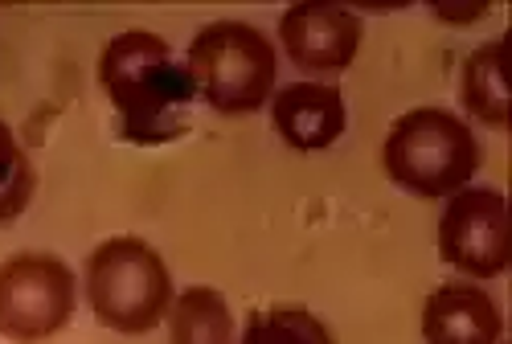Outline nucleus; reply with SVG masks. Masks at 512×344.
<instances>
[{
    "mask_svg": "<svg viewBox=\"0 0 512 344\" xmlns=\"http://www.w3.org/2000/svg\"><path fill=\"white\" fill-rule=\"evenodd\" d=\"M459 99L480 123L504 127L508 123V91H504V41H488L463 62Z\"/></svg>",
    "mask_w": 512,
    "mask_h": 344,
    "instance_id": "nucleus-11",
    "label": "nucleus"
},
{
    "mask_svg": "<svg viewBox=\"0 0 512 344\" xmlns=\"http://www.w3.org/2000/svg\"><path fill=\"white\" fill-rule=\"evenodd\" d=\"M271 119H275V132L295 152H324L345 136L349 107H345V95H340L336 86L291 82L275 95Z\"/></svg>",
    "mask_w": 512,
    "mask_h": 344,
    "instance_id": "nucleus-9",
    "label": "nucleus"
},
{
    "mask_svg": "<svg viewBox=\"0 0 512 344\" xmlns=\"http://www.w3.org/2000/svg\"><path fill=\"white\" fill-rule=\"evenodd\" d=\"M33 189H37V172H33L25 148L17 144L13 127L0 119V226L21 218L33 201Z\"/></svg>",
    "mask_w": 512,
    "mask_h": 344,
    "instance_id": "nucleus-13",
    "label": "nucleus"
},
{
    "mask_svg": "<svg viewBox=\"0 0 512 344\" xmlns=\"http://www.w3.org/2000/svg\"><path fill=\"white\" fill-rule=\"evenodd\" d=\"M78 304L74 271L50 250H21L0 263V336L41 344L58 336Z\"/></svg>",
    "mask_w": 512,
    "mask_h": 344,
    "instance_id": "nucleus-5",
    "label": "nucleus"
},
{
    "mask_svg": "<svg viewBox=\"0 0 512 344\" xmlns=\"http://www.w3.org/2000/svg\"><path fill=\"white\" fill-rule=\"evenodd\" d=\"M99 86L107 91L119 132L132 144H168L189 132L193 78L173 46L148 29L111 37L99 54Z\"/></svg>",
    "mask_w": 512,
    "mask_h": 344,
    "instance_id": "nucleus-1",
    "label": "nucleus"
},
{
    "mask_svg": "<svg viewBox=\"0 0 512 344\" xmlns=\"http://www.w3.org/2000/svg\"><path fill=\"white\" fill-rule=\"evenodd\" d=\"M426 344H500L504 316L500 304L480 283H447L422 304Z\"/></svg>",
    "mask_w": 512,
    "mask_h": 344,
    "instance_id": "nucleus-8",
    "label": "nucleus"
},
{
    "mask_svg": "<svg viewBox=\"0 0 512 344\" xmlns=\"http://www.w3.org/2000/svg\"><path fill=\"white\" fill-rule=\"evenodd\" d=\"M87 299L103 328L144 336L173 308V275L144 238H107L87 258Z\"/></svg>",
    "mask_w": 512,
    "mask_h": 344,
    "instance_id": "nucleus-3",
    "label": "nucleus"
},
{
    "mask_svg": "<svg viewBox=\"0 0 512 344\" xmlns=\"http://www.w3.org/2000/svg\"><path fill=\"white\" fill-rule=\"evenodd\" d=\"M168 344H234L230 304L213 287H189L168 308Z\"/></svg>",
    "mask_w": 512,
    "mask_h": 344,
    "instance_id": "nucleus-10",
    "label": "nucleus"
},
{
    "mask_svg": "<svg viewBox=\"0 0 512 344\" xmlns=\"http://www.w3.org/2000/svg\"><path fill=\"white\" fill-rule=\"evenodd\" d=\"M185 70L205 107L222 115H250L271 99L279 58L267 33H259L254 25L213 21L193 37Z\"/></svg>",
    "mask_w": 512,
    "mask_h": 344,
    "instance_id": "nucleus-4",
    "label": "nucleus"
},
{
    "mask_svg": "<svg viewBox=\"0 0 512 344\" xmlns=\"http://www.w3.org/2000/svg\"><path fill=\"white\" fill-rule=\"evenodd\" d=\"M238 344H336V336L308 308H267L246 320Z\"/></svg>",
    "mask_w": 512,
    "mask_h": 344,
    "instance_id": "nucleus-12",
    "label": "nucleus"
},
{
    "mask_svg": "<svg viewBox=\"0 0 512 344\" xmlns=\"http://www.w3.org/2000/svg\"><path fill=\"white\" fill-rule=\"evenodd\" d=\"M443 263L472 279H496L508 271V201L496 189H459L439 222Z\"/></svg>",
    "mask_w": 512,
    "mask_h": 344,
    "instance_id": "nucleus-6",
    "label": "nucleus"
},
{
    "mask_svg": "<svg viewBox=\"0 0 512 344\" xmlns=\"http://www.w3.org/2000/svg\"><path fill=\"white\" fill-rule=\"evenodd\" d=\"M480 160L484 156L472 127L443 107H414L398 115L381 144V164L390 181L418 197H447L467 189V181L480 172Z\"/></svg>",
    "mask_w": 512,
    "mask_h": 344,
    "instance_id": "nucleus-2",
    "label": "nucleus"
},
{
    "mask_svg": "<svg viewBox=\"0 0 512 344\" xmlns=\"http://www.w3.org/2000/svg\"><path fill=\"white\" fill-rule=\"evenodd\" d=\"M361 17L340 5H291L279 21L283 54L308 74L349 70L361 50Z\"/></svg>",
    "mask_w": 512,
    "mask_h": 344,
    "instance_id": "nucleus-7",
    "label": "nucleus"
}]
</instances>
